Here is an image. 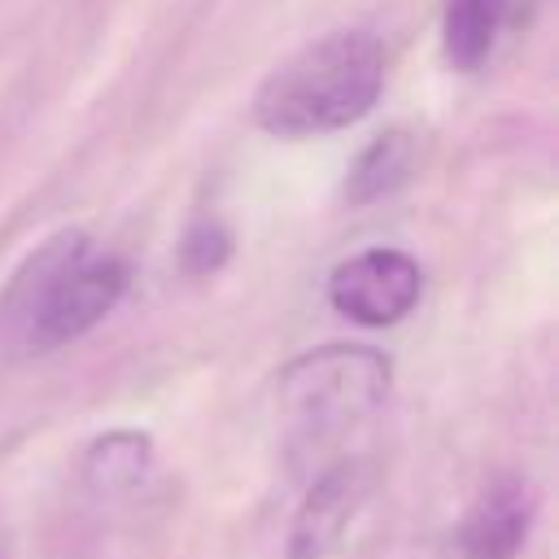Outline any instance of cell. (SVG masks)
I'll list each match as a JSON object with an SVG mask.
<instances>
[{"instance_id":"1","label":"cell","mask_w":559,"mask_h":559,"mask_svg":"<svg viewBox=\"0 0 559 559\" xmlns=\"http://www.w3.org/2000/svg\"><path fill=\"white\" fill-rule=\"evenodd\" d=\"M127 293V262L87 231L35 245L0 288V358H39L87 336Z\"/></svg>"},{"instance_id":"2","label":"cell","mask_w":559,"mask_h":559,"mask_svg":"<svg viewBox=\"0 0 559 559\" xmlns=\"http://www.w3.org/2000/svg\"><path fill=\"white\" fill-rule=\"evenodd\" d=\"M384 87V48L367 31H332L280 61L258 96L253 118L280 140L341 131L371 114Z\"/></svg>"},{"instance_id":"3","label":"cell","mask_w":559,"mask_h":559,"mask_svg":"<svg viewBox=\"0 0 559 559\" xmlns=\"http://www.w3.org/2000/svg\"><path fill=\"white\" fill-rule=\"evenodd\" d=\"M393 367L371 345H319L275 380L280 415L301 445H328L380 415Z\"/></svg>"},{"instance_id":"4","label":"cell","mask_w":559,"mask_h":559,"mask_svg":"<svg viewBox=\"0 0 559 559\" xmlns=\"http://www.w3.org/2000/svg\"><path fill=\"white\" fill-rule=\"evenodd\" d=\"M424 293V271L402 249H367L345 258L328 275V301L336 314L362 328H393L402 323Z\"/></svg>"},{"instance_id":"5","label":"cell","mask_w":559,"mask_h":559,"mask_svg":"<svg viewBox=\"0 0 559 559\" xmlns=\"http://www.w3.org/2000/svg\"><path fill=\"white\" fill-rule=\"evenodd\" d=\"M371 485H376V472H371L367 459L349 454V459L328 463L310 480V489H306V498H301V507L293 515L288 559H328L341 546L345 528L354 524L358 507L367 502Z\"/></svg>"},{"instance_id":"6","label":"cell","mask_w":559,"mask_h":559,"mask_svg":"<svg viewBox=\"0 0 559 559\" xmlns=\"http://www.w3.org/2000/svg\"><path fill=\"white\" fill-rule=\"evenodd\" d=\"M533 528V493L520 480L489 485L459 524L463 559H515Z\"/></svg>"},{"instance_id":"7","label":"cell","mask_w":559,"mask_h":559,"mask_svg":"<svg viewBox=\"0 0 559 559\" xmlns=\"http://www.w3.org/2000/svg\"><path fill=\"white\" fill-rule=\"evenodd\" d=\"M153 467V441L148 432H135V428H114V432H100L87 450H83V489L100 502H114V498H127L144 485Z\"/></svg>"},{"instance_id":"8","label":"cell","mask_w":559,"mask_h":559,"mask_svg":"<svg viewBox=\"0 0 559 559\" xmlns=\"http://www.w3.org/2000/svg\"><path fill=\"white\" fill-rule=\"evenodd\" d=\"M520 22L524 17L507 0H445V57L459 70H480L493 57L498 39Z\"/></svg>"},{"instance_id":"9","label":"cell","mask_w":559,"mask_h":559,"mask_svg":"<svg viewBox=\"0 0 559 559\" xmlns=\"http://www.w3.org/2000/svg\"><path fill=\"white\" fill-rule=\"evenodd\" d=\"M415 140L406 135V131H384V135H376L362 153H358V162H354V170H349V183H345V197L354 201V205H371V201H384V197H393L411 175H415Z\"/></svg>"},{"instance_id":"10","label":"cell","mask_w":559,"mask_h":559,"mask_svg":"<svg viewBox=\"0 0 559 559\" xmlns=\"http://www.w3.org/2000/svg\"><path fill=\"white\" fill-rule=\"evenodd\" d=\"M507 4H511V9H515V13H520V17H528V9H533V4H537V0H507Z\"/></svg>"},{"instance_id":"11","label":"cell","mask_w":559,"mask_h":559,"mask_svg":"<svg viewBox=\"0 0 559 559\" xmlns=\"http://www.w3.org/2000/svg\"><path fill=\"white\" fill-rule=\"evenodd\" d=\"M0 559H9V542L4 537H0Z\"/></svg>"}]
</instances>
